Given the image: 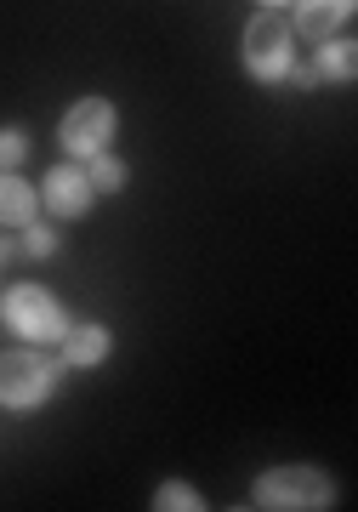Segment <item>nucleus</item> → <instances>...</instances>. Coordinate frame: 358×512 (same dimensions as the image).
<instances>
[{
    "mask_svg": "<svg viewBox=\"0 0 358 512\" xmlns=\"http://www.w3.org/2000/svg\"><path fill=\"white\" fill-rule=\"evenodd\" d=\"M63 376H69V365L52 348H29V342L0 348V410L29 416V410H40L63 387Z\"/></svg>",
    "mask_w": 358,
    "mask_h": 512,
    "instance_id": "1",
    "label": "nucleus"
},
{
    "mask_svg": "<svg viewBox=\"0 0 358 512\" xmlns=\"http://www.w3.org/2000/svg\"><path fill=\"white\" fill-rule=\"evenodd\" d=\"M251 507H262V512H330V507H341V501H336V478L324 473V467L285 461V467L256 473Z\"/></svg>",
    "mask_w": 358,
    "mask_h": 512,
    "instance_id": "2",
    "label": "nucleus"
},
{
    "mask_svg": "<svg viewBox=\"0 0 358 512\" xmlns=\"http://www.w3.org/2000/svg\"><path fill=\"white\" fill-rule=\"evenodd\" d=\"M296 29H290V12H273V6H262L251 23H245V35H239V63H245V74H251L256 86H285L290 63H296Z\"/></svg>",
    "mask_w": 358,
    "mask_h": 512,
    "instance_id": "3",
    "label": "nucleus"
},
{
    "mask_svg": "<svg viewBox=\"0 0 358 512\" xmlns=\"http://www.w3.org/2000/svg\"><path fill=\"white\" fill-rule=\"evenodd\" d=\"M0 319H6V330H12L18 342H29V348H57L63 330H69V308H63L40 279H18L12 291H0Z\"/></svg>",
    "mask_w": 358,
    "mask_h": 512,
    "instance_id": "4",
    "label": "nucleus"
},
{
    "mask_svg": "<svg viewBox=\"0 0 358 512\" xmlns=\"http://www.w3.org/2000/svg\"><path fill=\"white\" fill-rule=\"evenodd\" d=\"M114 131H120V109H114V97H103V92L74 97L69 109H63V120H57V148H63V160L86 165L91 154L114 148Z\"/></svg>",
    "mask_w": 358,
    "mask_h": 512,
    "instance_id": "5",
    "label": "nucleus"
},
{
    "mask_svg": "<svg viewBox=\"0 0 358 512\" xmlns=\"http://www.w3.org/2000/svg\"><path fill=\"white\" fill-rule=\"evenodd\" d=\"M91 205H97V188H91L80 160H57L52 171L40 177V211L52 222H80Z\"/></svg>",
    "mask_w": 358,
    "mask_h": 512,
    "instance_id": "6",
    "label": "nucleus"
},
{
    "mask_svg": "<svg viewBox=\"0 0 358 512\" xmlns=\"http://www.w3.org/2000/svg\"><path fill=\"white\" fill-rule=\"evenodd\" d=\"M353 12L358 0H290V29H296V40L319 46V40L341 35L353 23Z\"/></svg>",
    "mask_w": 358,
    "mask_h": 512,
    "instance_id": "7",
    "label": "nucleus"
},
{
    "mask_svg": "<svg viewBox=\"0 0 358 512\" xmlns=\"http://www.w3.org/2000/svg\"><path fill=\"white\" fill-rule=\"evenodd\" d=\"M108 353H114V330L103 319H69L63 342H57V359L69 370H97L108 365Z\"/></svg>",
    "mask_w": 358,
    "mask_h": 512,
    "instance_id": "8",
    "label": "nucleus"
},
{
    "mask_svg": "<svg viewBox=\"0 0 358 512\" xmlns=\"http://www.w3.org/2000/svg\"><path fill=\"white\" fill-rule=\"evenodd\" d=\"M40 217V188L23 183V171H0V228H23Z\"/></svg>",
    "mask_w": 358,
    "mask_h": 512,
    "instance_id": "9",
    "label": "nucleus"
},
{
    "mask_svg": "<svg viewBox=\"0 0 358 512\" xmlns=\"http://www.w3.org/2000/svg\"><path fill=\"white\" fill-rule=\"evenodd\" d=\"M313 69H319V80L353 86V80H358V40H353V35H330V40H319V52H313Z\"/></svg>",
    "mask_w": 358,
    "mask_h": 512,
    "instance_id": "10",
    "label": "nucleus"
},
{
    "mask_svg": "<svg viewBox=\"0 0 358 512\" xmlns=\"http://www.w3.org/2000/svg\"><path fill=\"white\" fill-rule=\"evenodd\" d=\"M86 177H91V188H97V200H114V194H126L131 165L120 160L114 148H103V154H91V160H86Z\"/></svg>",
    "mask_w": 358,
    "mask_h": 512,
    "instance_id": "11",
    "label": "nucleus"
},
{
    "mask_svg": "<svg viewBox=\"0 0 358 512\" xmlns=\"http://www.w3.org/2000/svg\"><path fill=\"white\" fill-rule=\"evenodd\" d=\"M148 507H154V512H205L211 501H205V495H199L194 484H188V478H160Z\"/></svg>",
    "mask_w": 358,
    "mask_h": 512,
    "instance_id": "12",
    "label": "nucleus"
},
{
    "mask_svg": "<svg viewBox=\"0 0 358 512\" xmlns=\"http://www.w3.org/2000/svg\"><path fill=\"white\" fill-rule=\"evenodd\" d=\"M18 251L29 256V262H52V256L63 251V234L35 217V222H23V228H18Z\"/></svg>",
    "mask_w": 358,
    "mask_h": 512,
    "instance_id": "13",
    "label": "nucleus"
},
{
    "mask_svg": "<svg viewBox=\"0 0 358 512\" xmlns=\"http://www.w3.org/2000/svg\"><path fill=\"white\" fill-rule=\"evenodd\" d=\"M29 131L23 126H0V171H23L29 165Z\"/></svg>",
    "mask_w": 358,
    "mask_h": 512,
    "instance_id": "14",
    "label": "nucleus"
},
{
    "mask_svg": "<svg viewBox=\"0 0 358 512\" xmlns=\"http://www.w3.org/2000/svg\"><path fill=\"white\" fill-rule=\"evenodd\" d=\"M285 86H290V92H313V86H319V69L296 57V63H290V74H285Z\"/></svg>",
    "mask_w": 358,
    "mask_h": 512,
    "instance_id": "15",
    "label": "nucleus"
},
{
    "mask_svg": "<svg viewBox=\"0 0 358 512\" xmlns=\"http://www.w3.org/2000/svg\"><path fill=\"white\" fill-rule=\"evenodd\" d=\"M18 239H12V234H0V268H6V262H18Z\"/></svg>",
    "mask_w": 358,
    "mask_h": 512,
    "instance_id": "16",
    "label": "nucleus"
},
{
    "mask_svg": "<svg viewBox=\"0 0 358 512\" xmlns=\"http://www.w3.org/2000/svg\"><path fill=\"white\" fill-rule=\"evenodd\" d=\"M262 6H273V12H285V6H290V0H262Z\"/></svg>",
    "mask_w": 358,
    "mask_h": 512,
    "instance_id": "17",
    "label": "nucleus"
}]
</instances>
